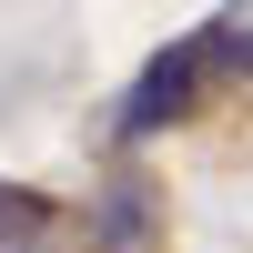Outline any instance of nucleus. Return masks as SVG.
<instances>
[{"label":"nucleus","mask_w":253,"mask_h":253,"mask_svg":"<svg viewBox=\"0 0 253 253\" xmlns=\"http://www.w3.org/2000/svg\"><path fill=\"white\" fill-rule=\"evenodd\" d=\"M10 233H41V203L31 193H0V243H10Z\"/></svg>","instance_id":"obj_2"},{"label":"nucleus","mask_w":253,"mask_h":253,"mask_svg":"<svg viewBox=\"0 0 253 253\" xmlns=\"http://www.w3.org/2000/svg\"><path fill=\"white\" fill-rule=\"evenodd\" d=\"M203 71H213V41H182V51H162V61H152V71H142V91H132V101H122V132H132V142H142V132H152V122H172V112H182V101H193V91H203Z\"/></svg>","instance_id":"obj_1"}]
</instances>
